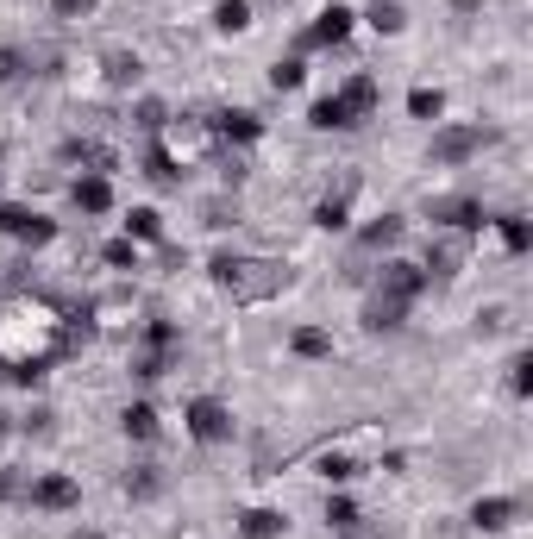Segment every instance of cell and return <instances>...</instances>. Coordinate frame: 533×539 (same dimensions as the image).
<instances>
[{"instance_id": "5bb4252c", "label": "cell", "mask_w": 533, "mask_h": 539, "mask_svg": "<svg viewBox=\"0 0 533 539\" xmlns=\"http://www.w3.org/2000/svg\"><path fill=\"white\" fill-rule=\"evenodd\" d=\"M69 201H76L82 214H107V207H113V182L95 176V170H82V176H76V189H69Z\"/></svg>"}, {"instance_id": "d4e9b609", "label": "cell", "mask_w": 533, "mask_h": 539, "mask_svg": "<svg viewBox=\"0 0 533 539\" xmlns=\"http://www.w3.org/2000/svg\"><path fill=\"white\" fill-rule=\"evenodd\" d=\"M502 245L515 251V257H521V251H533V226H527L521 214H502Z\"/></svg>"}, {"instance_id": "5b68a950", "label": "cell", "mask_w": 533, "mask_h": 539, "mask_svg": "<svg viewBox=\"0 0 533 539\" xmlns=\"http://www.w3.org/2000/svg\"><path fill=\"white\" fill-rule=\"evenodd\" d=\"M483 151V126H446V132H433V163L439 170H458L465 157Z\"/></svg>"}, {"instance_id": "f1b7e54d", "label": "cell", "mask_w": 533, "mask_h": 539, "mask_svg": "<svg viewBox=\"0 0 533 539\" xmlns=\"http://www.w3.org/2000/svg\"><path fill=\"white\" fill-rule=\"evenodd\" d=\"M214 19H220V32H245L251 26V7H245V0H220Z\"/></svg>"}, {"instance_id": "2e32d148", "label": "cell", "mask_w": 533, "mask_h": 539, "mask_svg": "<svg viewBox=\"0 0 533 539\" xmlns=\"http://www.w3.org/2000/svg\"><path fill=\"white\" fill-rule=\"evenodd\" d=\"M352 189H358V182H352V176H345V182H339V189H333L327 201H320V207H314V226H320V232H345V207H352Z\"/></svg>"}, {"instance_id": "f546056e", "label": "cell", "mask_w": 533, "mask_h": 539, "mask_svg": "<svg viewBox=\"0 0 533 539\" xmlns=\"http://www.w3.org/2000/svg\"><path fill=\"white\" fill-rule=\"evenodd\" d=\"M327 521H333V533H352V527H358V502H352V496H333V502H327Z\"/></svg>"}, {"instance_id": "484cf974", "label": "cell", "mask_w": 533, "mask_h": 539, "mask_svg": "<svg viewBox=\"0 0 533 539\" xmlns=\"http://www.w3.org/2000/svg\"><path fill=\"white\" fill-rule=\"evenodd\" d=\"M408 113H414V120H439V113H446V95H439V88H414Z\"/></svg>"}, {"instance_id": "cb8c5ba5", "label": "cell", "mask_w": 533, "mask_h": 539, "mask_svg": "<svg viewBox=\"0 0 533 539\" xmlns=\"http://www.w3.org/2000/svg\"><path fill=\"white\" fill-rule=\"evenodd\" d=\"M370 26H377V32H383V38H396V32H402V26H408V13H402V7H396V0H377V7H370Z\"/></svg>"}, {"instance_id": "9a60e30c", "label": "cell", "mask_w": 533, "mask_h": 539, "mask_svg": "<svg viewBox=\"0 0 533 539\" xmlns=\"http://www.w3.org/2000/svg\"><path fill=\"white\" fill-rule=\"evenodd\" d=\"M515 514H521V508L508 502V496H477V502H471V527H477V533H502Z\"/></svg>"}, {"instance_id": "7402d4cb", "label": "cell", "mask_w": 533, "mask_h": 539, "mask_svg": "<svg viewBox=\"0 0 533 539\" xmlns=\"http://www.w3.org/2000/svg\"><path fill=\"white\" fill-rule=\"evenodd\" d=\"M314 471L327 477V483H352V477H358V458H352V452H320Z\"/></svg>"}, {"instance_id": "7c38bea8", "label": "cell", "mask_w": 533, "mask_h": 539, "mask_svg": "<svg viewBox=\"0 0 533 539\" xmlns=\"http://www.w3.org/2000/svg\"><path fill=\"white\" fill-rule=\"evenodd\" d=\"M458 264H465V232H439L427 245V276H458Z\"/></svg>"}, {"instance_id": "ffe728a7", "label": "cell", "mask_w": 533, "mask_h": 539, "mask_svg": "<svg viewBox=\"0 0 533 539\" xmlns=\"http://www.w3.org/2000/svg\"><path fill=\"white\" fill-rule=\"evenodd\" d=\"M120 427H126V439L151 445V439H157V408H151V402H132V408L120 414Z\"/></svg>"}, {"instance_id": "d590c367", "label": "cell", "mask_w": 533, "mask_h": 539, "mask_svg": "<svg viewBox=\"0 0 533 539\" xmlns=\"http://www.w3.org/2000/svg\"><path fill=\"white\" fill-rule=\"evenodd\" d=\"M57 19H82V13H95V0H51Z\"/></svg>"}, {"instance_id": "9c48e42d", "label": "cell", "mask_w": 533, "mask_h": 539, "mask_svg": "<svg viewBox=\"0 0 533 539\" xmlns=\"http://www.w3.org/2000/svg\"><path fill=\"white\" fill-rule=\"evenodd\" d=\"M207 126H214V138H220V145H258V138H264V120H258V113H245V107H233V113H214Z\"/></svg>"}, {"instance_id": "8fae6325", "label": "cell", "mask_w": 533, "mask_h": 539, "mask_svg": "<svg viewBox=\"0 0 533 539\" xmlns=\"http://www.w3.org/2000/svg\"><path fill=\"white\" fill-rule=\"evenodd\" d=\"M433 220L446 226V232H477V226H483V201H471V195H458V201H433Z\"/></svg>"}, {"instance_id": "74e56055", "label": "cell", "mask_w": 533, "mask_h": 539, "mask_svg": "<svg viewBox=\"0 0 533 539\" xmlns=\"http://www.w3.org/2000/svg\"><path fill=\"white\" fill-rule=\"evenodd\" d=\"M7 433H13V414H7V408H0V439H7Z\"/></svg>"}, {"instance_id": "1f68e13d", "label": "cell", "mask_w": 533, "mask_h": 539, "mask_svg": "<svg viewBox=\"0 0 533 539\" xmlns=\"http://www.w3.org/2000/svg\"><path fill=\"white\" fill-rule=\"evenodd\" d=\"M132 113H138V126H145L151 138H157V126H164V120H170V107H164V101H151V95H145V101H138Z\"/></svg>"}, {"instance_id": "e575fe53", "label": "cell", "mask_w": 533, "mask_h": 539, "mask_svg": "<svg viewBox=\"0 0 533 539\" xmlns=\"http://www.w3.org/2000/svg\"><path fill=\"white\" fill-rule=\"evenodd\" d=\"M508 389H515V395L533 389V358H515V364H508Z\"/></svg>"}, {"instance_id": "836d02e7", "label": "cell", "mask_w": 533, "mask_h": 539, "mask_svg": "<svg viewBox=\"0 0 533 539\" xmlns=\"http://www.w3.org/2000/svg\"><path fill=\"white\" fill-rule=\"evenodd\" d=\"M145 345H151V351H176V326H170V320H151V326H145Z\"/></svg>"}, {"instance_id": "d6986e66", "label": "cell", "mask_w": 533, "mask_h": 539, "mask_svg": "<svg viewBox=\"0 0 533 539\" xmlns=\"http://www.w3.org/2000/svg\"><path fill=\"white\" fill-rule=\"evenodd\" d=\"M289 351H295V358H308V364H320V358H333V333H320V326H295Z\"/></svg>"}, {"instance_id": "8992f818", "label": "cell", "mask_w": 533, "mask_h": 539, "mask_svg": "<svg viewBox=\"0 0 533 539\" xmlns=\"http://www.w3.org/2000/svg\"><path fill=\"white\" fill-rule=\"evenodd\" d=\"M189 433H195L201 445L233 439V414H226V402H214V395H195V402H189Z\"/></svg>"}, {"instance_id": "3957f363", "label": "cell", "mask_w": 533, "mask_h": 539, "mask_svg": "<svg viewBox=\"0 0 533 539\" xmlns=\"http://www.w3.org/2000/svg\"><path fill=\"white\" fill-rule=\"evenodd\" d=\"M214 283L233 301H270L289 276H283V264H270V257H214Z\"/></svg>"}, {"instance_id": "f35d334b", "label": "cell", "mask_w": 533, "mask_h": 539, "mask_svg": "<svg viewBox=\"0 0 533 539\" xmlns=\"http://www.w3.org/2000/svg\"><path fill=\"white\" fill-rule=\"evenodd\" d=\"M7 496H13V477H7V471H0V502H7Z\"/></svg>"}, {"instance_id": "d6a6232c", "label": "cell", "mask_w": 533, "mask_h": 539, "mask_svg": "<svg viewBox=\"0 0 533 539\" xmlns=\"http://www.w3.org/2000/svg\"><path fill=\"white\" fill-rule=\"evenodd\" d=\"M301 82H308L301 57H289V63H276V69H270V88H301Z\"/></svg>"}, {"instance_id": "83f0119b", "label": "cell", "mask_w": 533, "mask_h": 539, "mask_svg": "<svg viewBox=\"0 0 533 539\" xmlns=\"http://www.w3.org/2000/svg\"><path fill=\"white\" fill-rule=\"evenodd\" d=\"M396 239H402V220H396V214H383L377 226H364V245H370V251H383V245H396Z\"/></svg>"}, {"instance_id": "30bf717a", "label": "cell", "mask_w": 533, "mask_h": 539, "mask_svg": "<svg viewBox=\"0 0 533 539\" xmlns=\"http://www.w3.org/2000/svg\"><path fill=\"white\" fill-rule=\"evenodd\" d=\"M32 502H38V508H51V514H63V508H76V502H82V483H76V477H63V471H51V477H38V483H32Z\"/></svg>"}, {"instance_id": "ba28073f", "label": "cell", "mask_w": 533, "mask_h": 539, "mask_svg": "<svg viewBox=\"0 0 533 539\" xmlns=\"http://www.w3.org/2000/svg\"><path fill=\"white\" fill-rule=\"evenodd\" d=\"M339 101H345V113H352V126H358V120H370V113L383 107V82L370 76V69H358V76L339 88Z\"/></svg>"}, {"instance_id": "4316f807", "label": "cell", "mask_w": 533, "mask_h": 539, "mask_svg": "<svg viewBox=\"0 0 533 539\" xmlns=\"http://www.w3.org/2000/svg\"><path fill=\"white\" fill-rule=\"evenodd\" d=\"M101 264H107V270H138V245H132V239L101 245Z\"/></svg>"}, {"instance_id": "603a6c76", "label": "cell", "mask_w": 533, "mask_h": 539, "mask_svg": "<svg viewBox=\"0 0 533 539\" xmlns=\"http://www.w3.org/2000/svg\"><path fill=\"white\" fill-rule=\"evenodd\" d=\"M157 489H164V477H157V464H138V471H126V496H132V502H151Z\"/></svg>"}, {"instance_id": "44dd1931", "label": "cell", "mask_w": 533, "mask_h": 539, "mask_svg": "<svg viewBox=\"0 0 533 539\" xmlns=\"http://www.w3.org/2000/svg\"><path fill=\"white\" fill-rule=\"evenodd\" d=\"M308 126H314V132H339V126H352V113H345V101H339V95H327V101H314Z\"/></svg>"}, {"instance_id": "4dcf8cb0", "label": "cell", "mask_w": 533, "mask_h": 539, "mask_svg": "<svg viewBox=\"0 0 533 539\" xmlns=\"http://www.w3.org/2000/svg\"><path fill=\"white\" fill-rule=\"evenodd\" d=\"M19 76H26V51H19V44H0V88L19 82Z\"/></svg>"}, {"instance_id": "4fadbf2b", "label": "cell", "mask_w": 533, "mask_h": 539, "mask_svg": "<svg viewBox=\"0 0 533 539\" xmlns=\"http://www.w3.org/2000/svg\"><path fill=\"white\" fill-rule=\"evenodd\" d=\"M345 38H352V7H327L314 19V32L301 38V51H314V44H345Z\"/></svg>"}, {"instance_id": "6da1fadb", "label": "cell", "mask_w": 533, "mask_h": 539, "mask_svg": "<svg viewBox=\"0 0 533 539\" xmlns=\"http://www.w3.org/2000/svg\"><path fill=\"white\" fill-rule=\"evenodd\" d=\"M88 314H63L57 301H13L0 314V370L13 383H38L63 351H76V339L88 333Z\"/></svg>"}, {"instance_id": "8d00e7d4", "label": "cell", "mask_w": 533, "mask_h": 539, "mask_svg": "<svg viewBox=\"0 0 533 539\" xmlns=\"http://www.w3.org/2000/svg\"><path fill=\"white\" fill-rule=\"evenodd\" d=\"M452 13H465V19H471V13H483V0H452Z\"/></svg>"}, {"instance_id": "e0dca14e", "label": "cell", "mask_w": 533, "mask_h": 539, "mask_svg": "<svg viewBox=\"0 0 533 539\" xmlns=\"http://www.w3.org/2000/svg\"><path fill=\"white\" fill-rule=\"evenodd\" d=\"M239 533H245V539H283L289 521H283L276 508H245V514H239Z\"/></svg>"}, {"instance_id": "7a4b0ae2", "label": "cell", "mask_w": 533, "mask_h": 539, "mask_svg": "<svg viewBox=\"0 0 533 539\" xmlns=\"http://www.w3.org/2000/svg\"><path fill=\"white\" fill-rule=\"evenodd\" d=\"M151 145L164 151L176 170H201V163L220 151V138H214V126H207V120H195V113H170V120L157 126Z\"/></svg>"}, {"instance_id": "277c9868", "label": "cell", "mask_w": 533, "mask_h": 539, "mask_svg": "<svg viewBox=\"0 0 533 539\" xmlns=\"http://www.w3.org/2000/svg\"><path fill=\"white\" fill-rule=\"evenodd\" d=\"M0 232L19 239V245H51L57 220H44V214H32V207H19V201H0Z\"/></svg>"}, {"instance_id": "52a82bcc", "label": "cell", "mask_w": 533, "mask_h": 539, "mask_svg": "<svg viewBox=\"0 0 533 539\" xmlns=\"http://www.w3.org/2000/svg\"><path fill=\"white\" fill-rule=\"evenodd\" d=\"M427 289V270L421 264H383V276H377V295L383 301H402V308H414V295Z\"/></svg>"}, {"instance_id": "ab89813d", "label": "cell", "mask_w": 533, "mask_h": 539, "mask_svg": "<svg viewBox=\"0 0 533 539\" xmlns=\"http://www.w3.org/2000/svg\"><path fill=\"white\" fill-rule=\"evenodd\" d=\"M76 539H107V533H76Z\"/></svg>"}, {"instance_id": "ac0fdd59", "label": "cell", "mask_w": 533, "mask_h": 539, "mask_svg": "<svg viewBox=\"0 0 533 539\" xmlns=\"http://www.w3.org/2000/svg\"><path fill=\"white\" fill-rule=\"evenodd\" d=\"M126 239L132 245H164V214H157V207H132L126 214Z\"/></svg>"}]
</instances>
